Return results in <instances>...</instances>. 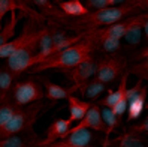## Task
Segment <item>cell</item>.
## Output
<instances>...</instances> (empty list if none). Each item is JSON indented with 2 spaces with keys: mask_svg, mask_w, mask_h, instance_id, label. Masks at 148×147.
<instances>
[{
  "mask_svg": "<svg viewBox=\"0 0 148 147\" xmlns=\"http://www.w3.org/2000/svg\"><path fill=\"white\" fill-rule=\"evenodd\" d=\"M58 9L67 17H85L90 11L85 8V5L81 0H67V2H60L58 3Z\"/></svg>",
  "mask_w": 148,
  "mask_h": 147,
  "instance_id": "19",
  "label": "cell"
},
{
  "mask_svg": "<svg viewBox=\"0 0 148 147\" xmlns=\"http://www.w3.org/2000/svg\"><path fill=\"white\" fill-rule=\"evenodd\" d=\"M15 11H21V12H27L30 18H34L38 21H42L43 17L39 15L36 11H33L32 8L29 6V3L25 2H15V0H0V23H2L3 17L8 14V12H15Z\"/></svg>",
  "mask_w": 148,
  "mask_h": 147,
  "instance_id": "12",
  "label": "cell"
},
{
  "mask_svg": "<svg viewBox=\"0 0 148 147\" xmlns=\"http://www.w3.org/2000/svg\"><path fill=\"white\" fill-rule=\"evenodd\" d=\"M94 50H96V44L85 36L81 42H78V44H75L72 47L60 51V53L49 56L47 60H43V62L30 68L27 72L38 74V72L48 71V69H58V71L67 72L71 69L76 68L81 62H84L87 57H90L94 53Z\"/></svg>",
  "mask_w": 148,
  "mask_h": 147,
  "instance_id": "1",
  "label": "cell"
},
{
  "mask_svg": "<svg viewBox=\"0 0 148 147\" xmlns=\"http://www.w3.org/2000/svg\"><path fill=\"white\" fill-rule=\"evenodd\" d=\"M97 48H102L108 54H117V51L121 48V41L120 39H105L97 44Z\"/></svg>",
  "mask_w": 148,
  "mask_h": 147,
  "instance_id": "27",
  "label": "cell"
},
{
  "mask_svg": "<svg viewBox=\"0 0 148 147\" xmlns=\"http://www.w3.org/2000/svg\"><path fill=\"white\" fill-rule=\"evenodd\" d=\"M136 59H139V60H144V59H148V47L147 48H144L141 53L138 54V57Z\"/></svg>",
  "mask_w": 148,
  "mask_h": 147,
  "instance_id": "31",
  "label": "cell"
},
{
  "mask_svg": "<svg viewBox=\"0 0 148 147\" xmlns=\"http://www.w3.org/2000/svg\"><path fill=\"white\" fill-rule=\"evenodd\" d=\"M33 5H36L40 11H43L45 14H49L53 17H57V18H63V12L56 9V8L51 5V2H47V0H34V2H32Z\"/></svg>",
  "mask_w": 148,
  "mask_h": 147,
  "instance_id": "26",
  "label": "cell"
},
{
  "mask_svg": "<svg viewBox=\"0 0 148 147\" xmlns=\"http://www.w3.org/2000/svg\"><path fill=\"white\" fill-rule=\"evenodd\" d=\"M0 147H2V141H0Z\"/></svg>",
  "mask_w": 148,
  "mask_h": 147,
  "instance_id": "33",
  "label": "cell"
},
{
  "mask_svg": "<svg viewBox=\"0 0 148 147\" xmlns=\"http://www.w3.org/2000/svg\"><path fill=\"white\" fill-rule=\"evenodd\" d=\"M78 129H90V131L93 129V131L103 132L106 135V125L103 123V119L100 114V107L97 104H91V107L88 108L84 119L76 126L71 128V131H78Z\"/></svg>",
  "mask_w": 148,
  "mask_h": 147,
  "instance_id": "9",
  "label": "cell"
},
{
  "mask_svg": "<svg viewBox=\"0 0 148 147\" xmlns=\"http://www.w3.org/2000/svg\"><path fill=\"white\" fill-rule=\"evenodd\" d=\"M20 107H16L14 101H5L0 102V128H3L5 125H8L11 122V119L15 116V113L18 111Z\"/></svg>",
  "mask_w": 148,
  "mask_h": 147,
  "instance_id": "22",
  "label": "cell"
},
{
  "mask_svg": "<svg viewBox=\"0 0 148 147\" xmlns=\"http://www.w3.org/2000/svg\"><path fill=\"white\" fill-rule=\"evenodd\" d=\"M94 141V135L90 129H78V131H69L66 137L57 143H53L47 147H88Z\"/></svg>",
  "mask_w": 148,
  "mask_h": 147,
  "instance_id": "8",
  "label": "cell"
},
{
  "mask_svg": "<svg viewBox=\"0 0 148 147\" xmlns=\"http://www.w3.org/2000/svg\"><path fill=\"white\" fill-rule=\"evenodd\" d=\"M144 23H145V17H144V14L135 15V21H133V24L130 26L129 30L126 32V35L123 36L127 45L135 47V45H138L139 42H141L142 32H144Z\"/></svg>",
  "mask_w": 148,
  "mask_h": 147,
  "instance_id": "18",
  "label": "cell"
},
{
  "mask_svg": "<svg viewBox=\"0 0 148 147\" xmlns=\"http://www.w3.org/2000/svg\"><path fill=\"white\" fill-rule=\"evenodd\" d=\"M118 3H126L121 0H87L85 2V8L87 9H94V11H102L106 8H112Z\"/></svg>",
  "mask_w": 148,
  "mask_h": 147,
  "instance_id": "24",
  "label": "cell"
},
{
  "mask_svg": "<svg viewBox=\"0 0 148 147\" xmlns=\"http://www.w3.org/2000/svg\"><path fill=\"white\" fill-rule=\"evenodd\" d=\"M111 143H117L118 147H145L144 140L138 134H132V132H126L123 135H120L115 141Z\"/></svg>",
  "mask_w": 148,
  "mask_h": 147,
  "instance_id": "23",
  "label": "cell"
},
{
  "mask_svg": "<svg viewBox=\"0 0 148 147\" xmlns=\"http://www.w3.org/2000/svg\"><path fill=\"white\" fill-rule=\"evenodd\" d=\"M15 78L16 75L8 66L5 68L0 66V102L12 99V89H14Z\"/></svg>",
  "mask_w": 148,
  "mask_h": 147,
  "instance_id": "15",
  "label": "cell"
},
{
  "mask_svg": "<svg viewBox=\"0 0 148 147\" xmlns=\"http://www.w3.org/2000/svg\"><path fill=\"white\" fill-rule=\"evenodd\" d=\"M147 95H148V87L147 86H142V89L139 90V93L136 95V96L127 102V122L136 120L139 116L142 114L144 108L145 107L148 108Z\"/></svg>",
  "mask_w": 148,
  "mask_h": 147,
  "instance_id": "14",
  "label": "cell"
},
{
  "mask_svg": "<svg viewBox=\"0 0 148 147\" xmlns=\"http://www.w3.org/2000/svg\"><path fill=\"white\" fill-rule=\"evenodd\" d=\"M127 72L136 75L138 78H139V80H142V81H144V80L148 81V59H144L142 62H139V63L133 65Z\"/></svg>",
  "mask_w": 148,
  "mask_h": 147,
  "instance_id": "25",
  "label": "cell"
},
{
  "mask_svg": "<svg viewBox=\"0 0 148 147\" xmlns=\"http://www.w3.org/2000/svg\"><path fill=\"white\" fill-rule=\"evenodd\" d=\"M72 122L69 119H56L45 132V138L38 144V147H47L53 143H57L66 137V132L71 129Z\"/></svg>",
  "mask_w": 148,
  "mask_h": 147,
  "instance_id": "10",
  "label": "cell"
},
{
  "mask_svg": "<svg viewBox=\"0 0 148 147\" xmlns=\"http://www.w3.org/2000/svg\"><path fill=\"white\" fill-rule=\"evenodd\" d=\"M0 141H2V147H38V144L40 143V140H38L34 129L8 137Z\"/></svg>",
  "mask_w": 148,
  "mask_h": 147,
  "instance_id": "11",
  "label": "cell"
},
{
  "mask_svg": "<svg viewBox=\"0 0 148 147\" xmlns=\"http://www.w3.org/2000/svg\"><path fill=\"white\" fill-rule=\"evenodd\" d=\"M48 107H49L48 104H43L42 101L25 107H20L15 116L11 119V122L5 125L3 128H0V140H5L8 137H12L25 131H33L36 120L48 110Z\"/></svg>",
  "mask_w": 148,
  "mask_h": 147,
  "instance_id": "2",
  "label": "cell"
},
{
  "mask_svg": "<svg viewBox=\"0 0 148 147\" xmlns=\"http://www.w3.org/2000/svg\"><path fill=\"white\" fill-rule=\"evenodd\" d=\"M111 110H112V113L117 114V116L121 119V117H123V114L127 111V101H126V99L120 101V102H118V104H115V105L112 107Z\"/></svg>",
  "mask_w": 148,
  "mask_h": 147,
  "instance_id": "29",
  "label": "cell"
},
{
  "mask_svg": "<svg viewBox=\"0 0 148 147\" xmlns=\"http://www.w3.org/2000/svg\"><path fill=\"white\" fill-rule=\"evenodd\" d=\"M135 11H139L135 2H126L120 6H112L102 11L88 12L85 17H81L79 20H76L71 26H88L87 30H94V29H99L100 26H112L123 21L126 15H130Z\"/></svg>",
  "mask_w": 148,
  "mask_h": 147,
  "instance_id": "3",
  "label": "cell"
},
{
  "mask_svg": "<svg viewBox=\"0 0 148 147\" xmlns=\"http://www.w3.org/2000/svg\"><path fill=\"white\" fill-rule=\"evenodd\" d=\"M127 80H129V72H127V71H124V74H123V78H121V83H120V86H118V89H117V90H109L108 96L99 102V107L112 108V107H114L115 104H118L120 101L126 99V92H127Z\"/></svg>",
  "mask_w": 148,
  "mask_h": 147,
  "instance_id": "16",
  "label": "cell"
},
{
  "mask_svg": "<svg viewBox=\"0 0 148 147\" xmlns=\"http://www.w3.org/2000/svg\"><path fill=\"white\" fill-rule=\"evenodd\" d=\"M39 41L40 38L29 42L27 45L21 47L18 51L8 59V68L18 77L24 71H29L30 68L38 65V53H39Z\"/></svg>",
  "mask_w": 148,
  "mask_h": 147,
  "instance_id": "4",
  "label": "cell"
},
{
  "mask_svg": "<svg viewBox=\"0 0 148 147\" xmlns=\"http://www.w3.org/2000/svg\"><path fill=\"white\" fill-rule=\"evenodd\" d=\"M96 71H97V60H96L94 56L91 54L90 57H87L84 62H81L76 68L67 71L66 75L71 81H73V84L78 87V90H79L82 86H85L91 80L93 75H96Z\"/></svg>",
  "mask_w": 148,
  "mask_h": 147,
  "instance_id": "7",
  "label": "cell"
},
{
  "mask_svg": "<svg viewBox=\"0 0 148 147\" xmlns=\"http://www.w3.org/2000/svg\"><path fill=\"white\" fill-rule=\"evenodd\" d=\"M126 69V59L118 54H108L103 56L97 62V71H96L94 78L103 83L109 84L114 83L121 74H124Z\"/></svg>",
  "mask_w": 148,
  "mask_h": 147,
  "instance_id": "6",
  "label": "cell"
},
{
  "mask_svg": "<svg viewBox=\"0 0 148 147\" xmlns=\"http://www.w3.org/2000/svg\"><path fill=\"white\" fill-rule=\"evenodd\" d=\"M100 114H102V119H103V123L106 125V137H109L121 125V119L117 114L112 113L111 108H106V107L100 108Z\"/></svg>",
  "mask_w": 148,
  "mask_h": 147,
  "instance_id": "21",
  "label": "cell"
},
{
  "mask_svg": "<svg viewBox=\"0 0 148 147\" xmlns=\"http://www.w3.org/2000/svg\"><path fill=\"white\" fill-rule=\"evenodd\" d=\"M129 132H132V134H142V132H148V116L142 120L141 123H138L135 126H132L129 129Z\"/></svg>",
  "mask_w": 148,
  "mask_h": 147,
  "instance_id": "28",
  "label": "cell"
},
{
  "mask_svg": "<svg viewBox=\"0 0 148 147\" xmlns=\"http://www.w3.org/2000/svg\"><path fill=\"white\" fill-rule=\"evenodd\" d=\"M67 105H69V120L73 123V122H81L84 119L88 108L91 107V102L78 99L72 95V96L67 98Z\"/></svg>",
  "mask_w": 148,
  "mask_h": 147,
  "instance_id": "17",
  "label": "cell"
},
{
  "mask_svg": "<svg viewBox=\"0 0 148 147\" xmlns=\"http://www.w3.org/2000/svg\"><path fill=\"white\" fill-rule=\"evenodd\" d=\"M43 87H45V96L47 99L51 101V104H54L60 99H67L78 90L75 84L71 86V87H63V86H58L49 80H43Z\"/></svg>",
  "mask_w": 148,
  "mask_h": 147,
  "instance_id": "13",
  "label": "cell"
},
{
  "mask_svg": "<svg viewBox=\"0 0 148 147\" xmlns=\"http://www.w3.org/2000/svg\"><path fill=\"white\" fill-rule=\"evenodd\" d=\"M135 5L138 6V9H144L148 11V0H136Z\"/></svg>",
  "mask_w": 148,
  "mask_h": 147,
  "instance_id": "30",
  "label": "cell"
},
{
  "mask_svg": "<svg viewBox=\"0 0 148 147\" xmlns=\"http://www.w3.org/2000/svg\"><path fill=\"white\" fill-rule=\"evenodd\" d=\"M45 93H43L42 86L33 78H27L14 84L12 89V101L16 107H25L30 104L39 102L43 99Z\"/></svg>",
  "mask_w": 148,
  "mask_h": 147,
  "instance_id": "5",
  "label": "cell"
},
{
  "mask_svg": "<svg viewBox=\"0 0 148 147\" xmlns=\"http://www.w3.org/2000/svg\"><path fill=\"white\" fill-rule=\"evenodd\" d=\"M105 90H106V84H103V83L97 81L96 78L90 80L85 86H82V87L79 89L81 95H82L84 98H87V99H94V98H97L99 95L103 93Z\"/></svg>",
  "mask_w": 148,
  "mask_h": 147,
  "instance_id": "20",
  "label": "cell"
},
{
  "mask_svg": "<svg viewBox=\"0 0 148 147\" xmlns=\"http://www.w3.org/2000/svg\"><path fill=\"white\" fill-rule=\"evenodd\" d=\"M145 17V23H144V35H145V38L148 39V14H144Z\"/></svg>",
  "mask_w": 148,
  "mask_h": 147,
  "instance_id": "32",
  "label": "cell"
}]
</instances>
